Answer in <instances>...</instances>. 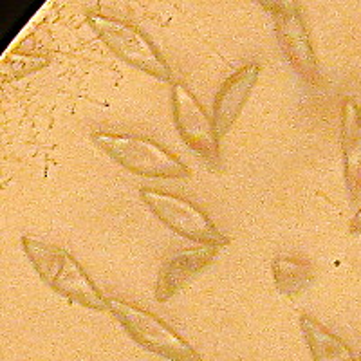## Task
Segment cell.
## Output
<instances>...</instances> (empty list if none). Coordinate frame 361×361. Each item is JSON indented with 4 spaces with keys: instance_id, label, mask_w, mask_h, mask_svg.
Returning a JSON list of instances; mask_svg holds the SVG:
<instances>
[{
    "instance_id": "obj_1",
    "label": "cell",
    "mask_w": 361,
    "mask_h": 361,
    "mask_svg": "<svg viewBox=\"0 0 361 361\" xmlns=\"http://www.w3.org/2000/svg\"><path fill=\"white\" fill-rule=\"evenodd\" d=\"M22 249L38 276L54 293L91 311L108 312L107 296L69 251L34 237H22Z\"/></svg>"
},
{
    "instance_id": "obj_2",
    "label": "cell",
    "mask_w": 361,
    "mask_h": 361,
    "mask_svg": "<svg viewBox=\"0 0 361 361\" xmlns=\"http://www.w3.org/2000/svg\"><path fill=\"white\" fill-rule=\"evenodd\" d=\"M92 141L125 170L146 179L184 181L191 170L175 154L148 137L127 132H92Z\"/></svg>"
},
{
    "instance_id": "obj_3",
    "label": "cell",
    "mask_w": 361,
    "mask_h": 361,
    "mask_svg": "<svg viewBox=\"0 0 361 361\" xmlns=\"http://www.w3.org/2000/svg\"><path fill=\"white\" fill-rule=\"evenodd\" d=\"M107 300L108 314L145 350L170 361H203L195 347L157 314L117 296H107Z\"/></svg>"
},
{
    "instance_id": "obj_4",
    "label": "cell",
    "mask_w": 361,
    "mask_h": 361,
    "mask_svg": "<svg viewBox=\"0 0 361 361\" xmlns=\"http://www.w3.org/2000/svg\"><path fill=\"white\" fill-rule=\"evenodd\" d=\"M89 25L105 46L129 65L136 67L152 78L168 82L170 85L175 82L168 62L163 58L157 47L146 38V34L141 33L136 25L119 20V18L105 17V15L91 17Z\"/></svg>"
},
{
    "instance_id": "obj_5",
    "label": "cell",
    "mask_w": 361,
    "mask_h": 361,
    "mask_svg": "<svg viewBox=\"0 0 361 361\" xmlns=\"http://www.w3.org/2000/svg\"><path fill=\"white\" fill-rule=\"evenodd\" d=\"M139 197L166 228L181 237L219 248L229 244V238L191 200L157 188H139Z\"/></svg>"
},
{
    "instance_id": "obj_6",
    "label": "cell",
    "mask_w": 361,
    "mask_h": 361,
    "mask_svg": "<svg viewBox=\"0 0 361 361\" xmlns=\"http://www.w3.org/2000/svg\"><path fill=\"white\" fill-rule=\"evenodd\" d=\"M274 20V33L286 58L300 76L311 85L320 82L318 60L309 36L303 13L296 2H264Z\"/></svg>"
},
{
    "instance_id": "obj_7",
    "label": "cell",
    "mask_w": 361,
    "mask_h": 361,
    "mask_svg": "<svg viewBox=\"0 0 361 361\" xmlns=\"http://www.w3.org/2000/svg\"><path fill=\"white\" fill-rule=\"evenodd\" d=\"M172 112L175 129L188 148L210 163L219 161V134L212 116L199 103L193 92L183 82L175 79L170 85Z\"/></svg>"
},
{
    "instance_id": "obj_8",
    "label": "cell",
    "mask_w": 361,
    "mask_h": 361,
    "mask_svg": "<svg viewBox=\"0 0 361 361\" xmlns=\"http://www.w3.org/2000/svg\"><path fill=\"white\" fill-rule=\"evenodd\" d=\"M219 255V246L197 244L174 251L159 267L154 295L161 303L174 298Z\"/></svg>"
},
{
    "instance_id": "obj_9",
    "label": "cell",
    "mask_w": 361,
    "mask_h": 361,
    "mask_svg": "<svg viewBox=\"0 0 361 361\" xmlns=\"http://www.w3.org/2000/svg\"><path fill=\"white\" fill-rule=\"evenodd\" d=\"M260 72V65L249 63V65L237 69L220 85L215 100H213L212 110V119L215 123L219 137H224L233 127V123L238 119V116L244 110V105L248 103L249 96H251L253 89L257 87Z\"/></svg>"
},
{
    "instance_id": "obj_10",
    "label": "cell",
    "mask_w": 361,
    "mask_h": 361,
    "mask_svg": "<svg viewBox=\"0 0 361 361\" xmlns=\"http://www.w3.org/2000/svg\"><path fill=\"white\" fill-rule=\"evenodd\" d=\"M340 150L343 177L350 195L361 193V105L345 98L340 110Z\"/></svg>"
},
{
    "instance_id": "obj_11",
    "label": "cell",
    "mask_w": 361,
    "mask_h": 361,
    "mask_svg": "<svg viewBox=\"0 0 361 361\" xmlns=\"http://www.w3.org/2000/svg\"><path fill=\"white\" fill-rule=\"evenodd\" d=\"M298 324L314 361H359L349 345L314 316L300 312Z\"/></svg>"
},
{
    "instance_id": "obj_12",
    "label": "cell",
    "mask_w": 361,
    "mask_h": 361,
    "mask_svg": "<svg viewBox=\"0 0 361 361\" xmlns=\"http://www.w3.org/2000/svg\"><path fill=\"white\" fill-rule=\"evenodd\" d=\"M273 282L280 295L296 298L314 278V267L309 260L296 255H282L273 260Z\"/></svg>"
},
{
    "instance_id": "obj_13",
    "label": "cell",
    "mask_w": 361,
    "mask_h": 361,
    "mask_svg": "<svg viewBox=\"0 0 361 361\" xmlns=\"http://www.w3.org/2000/svg\"><path fill=\"white\" fill-rule=\"evenodd\" d=\"M349 231L350 233H361V206H359V210L354 213L352 219H350Z\"/></svg>"
},
{
    "instance_id": "obj_14",
    "label": "cell",
    "mask_w": 361,
    "mask_h": 361,
    "mask_svg": "<svg viewBox=\"0 0 361 361\" xmlns=\"http://www.w3.org/2000/svg\"><path fill=\"white\" fill-rule=\"evenodd\" d=\"M357 359H359V361H361V350H359V356H357Z\"/></svg>"
}]
</instances>
